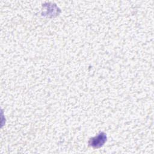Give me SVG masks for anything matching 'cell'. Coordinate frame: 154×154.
Masks as SVG:
<instances>
[{
  "label": "cell",
  "mask_w": 154,
  "mask_h": 154,
  "mask_svg": "<svg viewBox=\"0 0 154 154\" xmlns=\"http://www.w3.org/2000/svg\"><path fill=\"white\" fill-rule=\"evenodd\" d=\"M106 140V137L105 134H100L98 136L93 138L90 140V144L93 147H99L102 146Z\"/></svg>",
  "instance_id": "cell-1"
}]
</instances>
